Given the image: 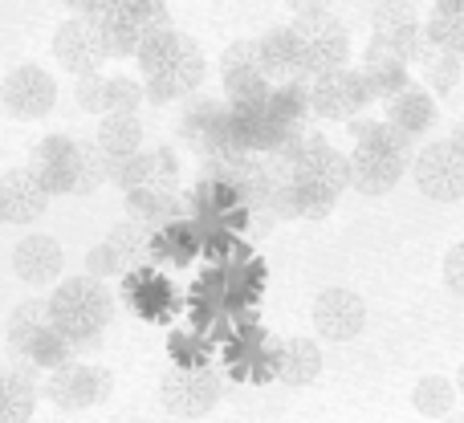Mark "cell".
<instances>
[{"instance_id": "6da1fadb", "label": "cell", "mask_w": 464, "mask_h": 423, "mask_svg": "<svg viewBox=\"0 0 464 423\" xmlns=\"http://www.w3.org/2000/svg\"><path fill=\"white\" fill-rule=\"evenodd\" d=\"M114 318V297L102 281L94 277H65L62 285L49 293V322L62 338H70L73 351H90L102 342L106 326Z\"/></svg>"}, {"instance_id": "7a4b0ae2", "label": "cell", "mask_w": 464, "mask_h": 423, "mask_svg": "<svg viewBox=\"0 0 464 423\" xmlns=\"http://www.w3.org/2000/svg\"><path fill=\"white\" fill-rule=\"evenodd\" d=\"M289 33H294V45H297V62H302V82L346 70V62H351V33H346V24L334 13L294 16Z\"/></svg>"}, {"instance_id": "3957f363", "label": "cell", "mask_w": 464, "mask_h": 423, "mask_svg": "<svg viewBox=\"0 0 464 423\" xmlns=\"http://www.w3.org/2000/svg\"><path fill=\"white\" fill-rule=\"evenodd\" d=\"M111 168V184L127 192H160L179 196V163L171 147H155V151H139L130 159H106Z\"/></svg>"}, {"instance_id": "277c9868", "label": "cell", "mask_w": 464, "mask_h": 423, "mask_svg": "<svg viewBox=\"0 0 464 423\" xmlns=\"http://www.w3.org/2000/svg\"><path fill=\"white\" fill-rule=\"evenodd\" d=\"M416 187L436 204L464 200V151L452 147V139H436L416 155Z\"/></svg>"}, {"instance_id": "5b68a950", "label": "cell", "mask_w": 464, "mask_h": 423, "mask_svg": "<svg viewBox=\"0 0 464 423\" xmlns=\"http://www.w3.org/2000/svg\"><path fill=\"white\" fill-rule=\"evenodd\" d=\"M111 387H114V379L106 367L70 362V367L53 370V375L45 379V399L62 411H90L111 399Z\"/></svg>"}, {"instance_id": "8992f818", "label": "cell", "mask_w": 464, "mask_h": 423, "mask_svg": "<svg viewBox=\"0 0 464 423\" xmlns=\"http://www.w3.org/2000/svg\"><path fill=\"white\" fill-rule=\"evenodd\" d=\"M160 395H163V408H168L171 416L200 419V416H208V411L220 403L225 383H220V375L212 367H192V370L176 367L168 379H163Z\"/></svg>"}, {"instance_id": "52a82bcc", "label": "cell", "mask_w": 464, "mask_h": 423, "mask_svg": "<svg viewBox=\"0 0 464 423\" xmlns=\"http://www.w3.org/2000/svg\"><path fill=\"white\" fill-rule=\"evenodd\" d=\"M0 106H5L13 119H45L57 106V82L49 70L41 65H16L5 73L0 82Z\"/></svg>"}, {"instance_id": "ba28073f", "label": "cell", "mask_w": 464, "mask_h": 423, "mask_svg": "<svg viewBox=\"0 0 464 423\" xmlns=\"http://www.w3.org/2000/svg\"><path fill=\"white\" fill-rule=\"evenodd\" d=\"M53 57L73 78H94L111 53H106V45L90 16H70V21H62V29L53 33Z\"/></svg>"}, {"instance_id": "9c48e42d", "label": "cell", "mask_w": 464, "mask_h": 423, "mask_svg": "<svg viewBox=\"0 0 464 423\" xmlns=\"http://www.w3.org/2000/svg\"><path fill=\"white\" fill-rule=\"evenodd\" d=\"M362 326H367V302L354 289L334 285L314 297V330L326 342H351L362 334Z\"/></svg>"}, {"instance_id": "30bf717a", "label": "cell", "mask_w": 464, "mask_h": 423, "mask_svg": "<svg viewBox=\"0 0 464 423\" xmlns=\"http://www.w3.org/2000/svg\"><path fill=\"white\" fill-rule=\"evenodd\" d=\"M371 102L362 70H334L310 82V106L322 119H359V111Z\"/></svg>"}, {"instance_id": "8fae6325", "label": "cell", "mask_w": 464, "mask_h": 423, "mask_svg": "<svg viewBox=\"0 0 464 423\" xmlns=\"http://www.w3.org/2000/svg\"><path fill=\"white\" fill-rule=\"evenodd\" d=\"M204 73H208V65H204V49L196 45L192 37H184V45H179V53L171 57L168 65H163L155 78L143 82L147 90V102H176V98H192L196 90H200Z\"/></svg>"}, {"instance_id": "7c38bea8", "label": "cell", "mask_w": 464, "mask_h": 423, "mask_svg": "<svg viewBox=\"0 0 464 423\" xmlns=\"http://www.w3.org/2000/svg\"><path fill=\"white\" fill-rule=\"evenodd\" d=\"M289 179H294V184H305V187H322V192H330V196H343L346 187H351V155L334 151L326 139L310 135Z\"/></svg>"}, {"instance_id": "4fadbf2b", "label": "cell", "mask_w": 464, "mask_h": 423, "mask_svg": "<svg viewBox=\"0 0 464 423\" xmlns=\"http://www.w3.org/2000/svg\"><path fill=\"white\" fill-rule=\"evenodd\" d=\"M49 187L41 184L37 168H13L8 176H0V216L5 224H33L41 220L49 208Z\"/></svg>"}, {"instance_id": "5bb4252c", "label": "cell", "mask_w": 464, "mask_h": 423, "mask_svg": "<svg viewBox=\"0 0 464 423\" xmlns=\"http://www.w3.org/2000/svg\"><path fill=\"white\" fill-rule=\"evenodd\" d=\"M408 163L411 159L387 151V147L359 143L351 151V187L362 196H383L403 179V168H408Z\"/></svg>"}, {"instance_id": "9a60e30c", "label": "cell", "mask_w": 464, "mask_h": 423, "mask_svg": "<svg viewBox=\"0 0 464 423\" xmlns=\"http://www.w3.org/2000/svg\"><path fill=\"white\" fill-rule=\"evenodd\" d=\"M33 168H37L41 184L49 196H73L78 184V139L70 135H45L33 151Z\"/></svg>"}, {"instance_id": "2e32d148", "label": "cell", "mask_w": 464, "mask_h": 423, "mask_svg": "<svg viewBox=\"0 0 464 423\" xmlns=\"http://www.w3.org/2000/svg\"><path fill=\"white\" fill-rule=\"evenodd\" d=\"M65 269V253L53 236H41V232H29L24 240H16L13 248V273L24 281V285H53L62 281Z\"/></svg>"}, {"instance_id": "e0dca14e", "label": "cell", "mask_w": 464, "mask_h": 423, "mask_svg": "<svg viewBox=\"0 0 464 423\" xmlns=\"http://www.w3.org/2000/svg\"><path fill=\"white\" fill-rule=\"evenodd\" d=\"M122 297H127L130 310L147 322H168L171 310H176V285H171L168 277H160L151 264L127 273V281H122Z\"/></svg>"}, {"instance_id": "ac0fdd59", "label": "cell", "mask_w": 464, "mask_h": 423, "mask_svg": "<svg viewBox=\"0 0 464 423\" xmlns=\"http://www.w3.org/2000/svg\"><path fill=\"white\" fill-rule=\"evenodd\" d=\"M33 362L16 359V367H0V423H29L37 411Z\"/></svg>"}, {"instance_id": "d6986e66", "label": "cell", "mask_w": 464, "mask_h": 423, "mask_svg": "<svg viewBox=\"0 0 464 423\" xmlns=\"http://www.w3.org/2000/svg\"><path fill=\"white\" fill-rule=\"evenodd\" d=\"M204 253V224L196 220H171L151 232V261L168 264H192Z\"/></svg>"}, {"instance_id": "ffe728a7", "label": "cell", "mask_w": 464, "mask_h": 423, "mask_svg": "<svg viewBox=\"0 0 464 423\" xmlns=\"http://www.w3.org/2000/svg\"><path fill=\"white\" fill-rule=\"evenodd\" d=\"M261 45V73L269 78V86H285V82H302V62H297V45H294V33L289 24H277L269 29L265 37H256Z\"/></svg>"}, {"instance_id": "44dd1931", "label": "cell", "mask_w": 464, "mask_h": 423, "mask_svg": "<svg viewBox=\"0 0 464 423\" xmlns=\"http://www.w3.org/2000/svg\"><path fill=\"white\" fill-rule=\"evenodd\" d=\"M90 21H94L98 37H102L111 57H139V49H143V41H147V29L139 16L122 13V8H106V13L90 16Z\"/></svg>"}, {"instance_id": "7402d4cb", "label": "cell", "mask_w": 464, "mask_h": 423, "mask_svg": "<svg viewBox=\"0 0 464 423\" xmlns=\"http://www.w3.org/2000/svg\"><path fill=\"white\" fill-rule=\"evenodd\" d=\"M151 224L135 220V216H127V220H119L111 228V236H106V248H111L114 256H119L122 264V277L135 269H143V264H151Z\"/></svg>"}, {"instance_id": "603a6c76", "label": "cell", "mask_w": 464, "mask_h": 423, "mask_svg": "<svg viewBox=\"0 0 464 423\" xmlns=\"http://www.w3.org/2000/svg\"><path fill=\"white\" fill-rule=\"evenodd\" d=\"M322 375V346L314 338H289L277 346V379L285 387H310Z\"/></svg>"}, {"instance_id": "cb8c5ba5", "label": "cell", "mask_w": 464, "mask_h": 423, "mask_svg": "<svg viewBox=\"0 0 464 423\" xmlns=\"http://www.w3.org/2000/svg\"><path fill=\"white\" fill-rule=\"evenodd\" d=\"M94 143L106 159H130L143 151V122L139 114H102Z\"/></svg>"}, {"instance_id": "d4e9b609", "label": "cell", "mask_w": 464, "mask_h": 423, "mask_svg": "<svg viewBox=\"0 0 464 423\" xmlns=\"http://www.w3.org/2000/svg\"><path fill=\"white\" fill-rule=\"evenodd\" d=\"M432 119H436V102L428 94V86H408L395 102H387V122L408 130V135H424L432 127Z\"/></svg>"}, {"instance_id": "484cf974", "label": "cell", "mask_w": 464, "mask_h": 423, "mask_svg": "<svg viewBox=\"0 0 464 423\" xmlns=\"http://www.w3.org/2000/svg\"><path fill=\"white\" fill-rule=\"evenodd\" d=\"M73 354H78V351L70 346V338H62V334L53 330V322H49V326H41L37 334L29 338V346H24L16 359H24V362H33L37 370H49V375H53V370L70 367Z\"/></svg>"}, {"instance_id": "4316f807", "label": "cell", "mask_w": 464, "mask_h": 423, "mask_svg": "<svg viewBox=\"0 0 464 423\" xmlns=\"http://www.w3.org/2000/svg\"><path fill=\"white\" fill-rule=\"evenodd\" d=\"M411 408L424 419H449L457 408V383L444 375H424L411 387Z\"/></svg>"}, {"instance_id": "83f0119b", "label": "cell", "mask_w": 464, "mask_h": 423, "mask_svg": "<svg viewBox=\"0 0 464 423\" xmlns=\"http://www.w3.org/2000/svg\"><path fill=\"white\" fill-rule=\"evenodd\" d=\"M362 82H367V94L371 98H383V102H395V98L411 86V82H408V65L395 62V57L362 62Z\"/></svg>"}, {"instance_id": "f1b7e54d", "label": "cell", "mask_w": 464, "mask_h": 423, "mask_svg": "<svg viewBox=\"0 0 464 423\" xmlns=\"http://www.w3.org/2000/svg\"><path fill=\"white\" fill-rule=\"evenodd\" d=\"M269 114L281 127H302L305 114H314L310 106V86L305 82H285V86L269 90Z\"/></svg>"}, {"instance_id": "f546056e", "label": "cell", "mask_w": 464, "mask_h": 423, "mask_svg": "<svg viewBox=\"0 0 464 423\" xmlns=\"http://www.w3.org/2000/svg\"><path fill=\"white\" fill-rule=\"evenodd\" d=\"M41 326H49V302L29 297V302H21L13 313H8V351H13V359L29 346V338L37 334Z\"/></svg>"}, {"instance_id": "4dcf8cb0", "label": "cell", "mask_w": 464, "mask_h": 423, "mask_svg": "<svg viewBox=\"0 0 464 423\" xmlns=\"http://www.w3.org/2000/svg\"><path fill=\"white\" fill-rule=\"evenodd\" d=\"M424 29H428V37L440 45V53L464 57V8H432Z\"/></svg>"}, {"instance_id": "1f68e13d", "label": "cell", "mask_w": 464, "mask_h": 423, "mask_svg": "<svg viewBox=\"0 0 464 423\" xmlns=\"http://www.w3.org/2000/svg\"><path fill=\"white\" fill-rule=\"evenodd\" d=\"M220 111H225V102H212V98H192V102L184 106V114H179V139L192 147L204 143V135L212 130V122L220 119Z\"/></svg>"}, {"instance_id": "d6a6232c", "label": "cell", "mask_w": 464, "mask_h": 423, "mask_svg": "<svg viewBox=\"0 0 464 423\" xmlns=\"http://www.w3.org/2000/svg\"><path fill=\"white\" fill-rule=\"evenodd\" d=\"M102 184H111L106 155L98 151V143H78V184H73V196H94Z\"/></svg>"}, {"instance_id": "836d02e7", "label": "cell", "mask_w": 464, "mask_h": 423, "mask_svg": "<svg viewBox=\"0 0 464 423\" xmlns=\"http://www.w3.org/2000/svg\"><path fill=\"white\" fill-rule=\"evenodd\" d=\"M179 45H184V33H176V29L147 37V41H143V49H139V57H135L139 70H143V82H147V78H155V73H160L163 65H168L171 57L179 53Z\"/></svg>"}, {"instance_id": "e575fe53", "label": "cell", "mask_w": 464, "mask_h": 423, "mask_svg": "<svg viewBox=\"0 0 464 423\" xmlns=\"http://www.w3.org/2000/svg\"><path fill=\"white\" fill-rule=\"evenodd\" d=\"M147 90L135 78L119 73V78H106V114H139Z\"/></svg>"}, {"instance_id": "d590c367", "label": "cell", "mask_w": 464, "mask_h": 423, "mask_svg": "<svg viewBox=\"0 0 464 423\" xmlns=\"http://www.w3.org/2000/svg\"><path fill=\"white\" fill-rule=\"evenodd\" d=\"M460 78H464V57H457V53H440V62L424 70V86H428V94H436V98L452 94V90L460 86Z\"/></svg>"}, {"instance_id": "8d00e7d4", "label": "cell", "mask_w": 464, "mask_h": 423, "mask_svg": "<svg viewBox=\"0 0 464 423\" xmlns=\"http://www.w3.org/2000/svg\"><path fill=\"white\" fill-rule=\"evenodd\" d=\"M294 184V179H289ZM338 204V196L322 192V187H305V184H294V212L305 216V220H322V216H330Z\"/></svg>"}, {"instance_id": "74e56055", "label": "cell", "mask_w": 464, "mask_h": 423, "mask_svg": "<svg viewBox=\"0 0 464 423\" xmlns=\"http://www.w3.org/2000/svg\"><path fill=\"white\" fill-rule=\"evenodd\" d=\"M261 70V45L256 41H232L220 57V78H232V73H248Z\"/></svg>"}, {"instance_id": "f35d334b", "label": "cell", "mask_w": 464, "mask_h": 423, "mask_svg": "<svg viewBox=\"0 0 464 423\" xmlns=\"http://www.w3.org/2000/svg\"><path fill=\"white\" fill-rule=\"evenodd\" d=\"M411 21H416V8H411V0H379V5H371V24H375L371 33L400 29V24H411Z\"/></svg>"}, {"instance_id": "ab89813d", "label": "cell", "mask_w": 464, "mask_h": 423, "mask_svg": "<svg viewBox=\"0 0 464 423\" xmlns=\"http://www.w3.org/2000/svg\"><path fill=\"white\" fill-rule=\"evenodd\" d=\"M171 354H176V367H184V370L208 367V346L192 334H171Z\"/></svg>"}, {"instance_id": "60d3db41", "label": "cell", "mask_w": 464, "mask_h": 423, "mask_svg": "<svg viewBox=\"0 0 464 423\" xmlns=\"http://www.w3.org/2000/svg\"><path fill=\"white\" fill-rule=\"evenodd\" d=\"M73 98H78V106L86 114H106V78L102 73H94V78H78Z\"/></svg>"}, {"instance_id": "b9f144b4", "label": "cell", "mask_w": 464, "mask_h": 423, "mask_svg": "<svg viewBox=\"0 0 464 423\" xmlns=\"http://www.w3.org/2000/svg\"><path fill=\"white\" fill-rule=\"evenodd\" d=\"M86 277H94V281L122 277V264H119V256L106 248V240H102V245H94V248L86 253Z\"/></svg>"}, {"instance_id": "7bdbcfd3", "label": "cell", "mask_w": 464, "mask_h": 423, "mask_svg": "<svg viewBox=\"0 0 464 423\" xmlns=\"http://www.w3.org/2000/svg\"><path fill=\"white\" fill-rule=\"evenodd\" d=\"M444 285H449L457 297H464V240L452 245L449 256H444Z\"/></svg>"}, {"instance_id": "ee69618b", "label": "cell", "mask_w": 464, "mask_h": 423, "mask_svg": "<svg viewBox=\"0 0 464 423\" xmlns=\"http://www.w3.org/2000/svg\"><path fill=\"white\" fill-rule=\"evenodd\" d=\"M65 8H73V16H98L111 8V0H62Z\"/></svg>"}, {"instance_id": "f6af8a7d", "label": "cell", "mask_w": 464, "mask_h": 423, "mask_svg": "<svg viewBox=\"0 0 464 423\" xmlns=\"http://www.w3.org/2000/svg\"><path fill=\"white\" fill-rule=\"evenodd\" d=\"M285 5L294 8V16H314V13H330L334 0H285Z\"/></svg>"}, {"instance_id": "bcb514c9", "label": "cell", "mask_w": 464, "mask_h": 423, "mask_svg": "<svg viewBox=\"0 0 464 423\" xmlns=\"http://www.w3.org/2000/svg\"><path fill=\"white\" fill-rule=\"evenodd\" d=\"M452 147H457V151H464V122L457 130H452Z\"/></svg>"}, {"instance_id": "7dc6e473", "label": "cell", "mask_w": 464, "mask_h": 423, "mask_svg": "<svg viewBox=\"0 0 464 423\" xmlns=\"http://www.w3.org/2000/svg\"><path fill=\"white\" fill-rule=\"evenodd\" d=\"M436 8H464V0H436Z\"/></svg>"}, {"instance_id": "c3c4849f", "label": "cell", "mask_w": 464, "mask_h": 423, "mask_svg": "<svg viewBox=\"0 0 464 423\" xmlns=\"http://www.w3.org/2000/svg\"><path fill=\"white\" fill-rule=\"evenodd\" d=\"M452 383H457V395H464V362H460V370H457V379H452Z\"/></svg>"}, {"instance_id": "681fc988", "label": "cell", "mask_w": 464, "mask_h": 423, "mask_svg": "<svg viewBox=\"0 0 464 423\" xmlns=\"http://www.w3.org/2000/svg\"><path fill=\"white\" fill-rule=\"evenodd\" d=\"M444 423H464V416H449V419H444Z\"/></svg>"}, {"instance_id": "f907efd6", "label": "cell", "mask_w": 464, "mask_h": 423, "mask_svg": "<svg viewBox=\"0 0 464 423\" xmlns=\"http://www.w3.org/2000/svg\"><path fill=\"white\" fill-rule=\"evenodd\" d=\"M371 5H379V0H371Z\"/></svg>"}, {"instance_id": "816d5d0a", "label": "cell", "mask_w": 464, "mask_h": 423, "mask_svg": "<svg viewBox=\"0 0 464 423\" xmlns=\"http://www.w3.org/2000/svg\"><path fill=\"white\" fill-rule=\"evenodd\" d=\"M0 224H5V216H0Z\"/></svg>"}]
</instances>
